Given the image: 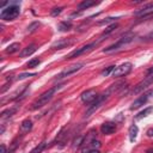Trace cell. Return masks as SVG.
<instances>
[{
	"mask_svg": "<svg viewBox=\"0 0 153 153\" xmlns=\"http://www.w3.org/2000/svg\"><path fill=\"white\" fill-rule=\"evenodd\" d=\"M57 29H59V31H61V32L68 31V30L72 29V23H71V22H61V23L59 24Z\"/></svg>",
	"mask_w": 153,
	"mask_h": 153,
	"instance_id": "20",
	"label": "cell"
},
{
	"mask_svg": "<svg viewBox=\"0 0 153 153\" xmlns=\"http://www.w3.org/2000/svg\"><path fill=\"white\" fill-rule=\"evenodd\" d=\"M131 68H133V65H131L130 62H124V63L117 66V67L114 69V72L111 73V75H112L114 78L124 76V75H127V74L131 71Z\"/></svg>",
	"mask_w": 153,
	"mask_h": 153,
	"instance_id": "6",
	"label": "cell"
},
{
	"mask_svg": "<svg viewBox=\"0 0 153 153\" xmlns=\"http://www.w3.org/2000/svg\"><path fill=\"white\" fill-rule=\"evenodd\" d=\"M97 2L94 1V0H84V1H81L79 5H78V8L80 10V11H82V10H86V8H88V7H92V6H94Z\"/></svg>",
	"mask_w": 153,
	"mask_h": 153,
	"instance_id": "15",
	"label": "cell"
},
{
	"mask_svg": "<svg viewBox=\"0 0 153 153\" xmlns=\"http://www.w3.org/2000/svg\"><path fill=\"white\" fill-rule=\"evenodd\" d=\"M134 36H135V35H133V33L126 35V36H123L122 38H120L116 43H114V44L109 45L108 48L103 49V51H104V53H112V51H116V50L121 49L123 45H126V44H128L129 42H131V41L134 39Z\"/></svg>",
	"mask_w": 153,
	"mask_h": 153,
	"instance_id": "2",
	"label": "cell"
},
{
	"mask_svg": "<svg viewBox=\"0 0 153 153\" xmlns=\"http://www.w3.org/2000/svg\"><path fill=\"white\" fill-rule=\"evenodd\" d=\"M149 97H152L151 91H148V92L143 93L142 96H140L137 99H135V100L133 102V104H131V106H130V110H135V109H139L140 106H142V105L148 100Z\"/></svg>",
	"mask_w": 153,
	"mask_h": 153,
	"instance_id": "9",
	"label": "cell"
},
{
	"mask_svg": "<svg viewBox=\"0 0 153 153\" xmlns=\"http://www.w3.org/2000/svg\"><path fill=\"white\" fill-rule=\"evenodd\" d=\"M19 6L17 5H10L8 7L4 8L0 13V18L4 19V20H13L16 19L18 16H19Z\"/></svg>",
	"mask_w": 153,
	"mask_h": 153,
	"instance_id": "3",
	"label": "cell"
},
{
	"mask_svg": "<svg viewBox=\"0 0 153 153\" xmlns=\"http://www.w3.org/2000/svg\"><path fill=\"white\" fill-rule=\"evenodd\" d=\"M0 153H6V146L4 143L0 146Z\"/></svg>",
	"mask_w": 153,
	"mask_h": 153,
	"instance_id": "33",
	"label": "cell"
},
{
	"mask_svg": "<svg viewBox=\"0 0 153 153\" xmlns=\"http://www.w3.org/2000/svg\"><path fill=\"white\" fill-rule=\"evenodd\" d=\"M100 146H102L100 141L94 139L93 141H91V143L88 145V147H87V148H91V149H99V147H100ZM87 148H86V149H85L82 153H86V152H87Z\"/></svg>",
	"mask_w": 153,
	"mask_h": 153,
	"instance_id": "23",
	"label": "cell"
},
{
	"mask_svg": "<svg viewBox=\"0 0 153 153\" xmlns=\"http://www.w3.org/2000/svg\"><path fill=\"white\" fill-rule=\"evenodd\" d=\"M87 153H100V152H99V149H91Z\"/></svg>",
	"mask_w": 153,
	"mask_h": 153,
	"instance_id": "36",
	"label": "cell"
},
{
	"mask_svg": "<svg viewBox=\"0 0 153 153\" xmlns=\"http://www.w3.org/2000/svg\"><path fill=\"white\" fill-rule=\"evenodd\" d=\"M38 25H39V23L38 22H35V23H32L29 27H27V32H32V31H35L36 29L35 27H38Z\"/></svg>",
	"mask_w": 153,
	"mask_h": 153,
	"instance_id": "31",
	"label": "cell"
},
{
	"mask_svg": "<svg viewBox=\"0 0 153 153\" xmlns=\"http://www.w3.org/2000/svg\"><path fill=\"white\" fill-rule=\"evenodd\" d=\"M31 128H32V122H31L30 120H24V121L22 122V124H20V130H22L23 133L29 131Z\"/></svg>",
	"mask_w": 153,
	"mask_h": 153,
	"instance_id": "19",
	"label": "cell"
},
{
	"mask_svg": "<svg viewBox=\"0 0 153 153\" xmlns=\"http://www.w3.org/2000/svg\"><path fill=\"white\" fill-rule=\"evenodd\" d=\"M84 67V63H75V65H72V66H68L67 68H65L59 75H57V79H62V78H66V76H69L74 73H76L78 71H80L81 68Z\"/></svg>",
	"mask_w": 153,
	"mask_h": 153,
	"instance_id": "7",
	"label": "cell"
},
{
	"mask_svg": "<svg viewBox=\"0 0 153 153\" xmlns=\"http://www.w3.org/2000/svg\"><path fill=\"white\" fill-rule=\"evenodd\" d=\"M100 41H102V39H99V41H97V42H92V43H90V44H86V45H82V47L75 49V50L72 51L69 55H67L66 59H73V57H76V56H80V55H82V54H85V53L91 51Z\"/></svg>",
	"mask_w": 153,
	"mask_h": 153,
	"instance_id": "4",
	"label": "cell"
},
{
	"mask_svg": "<svg viewBox=\"0 0 153 153\" xmlns=\"http://www.w3.org/2000/svg\"><path fill=\"white\" fill-rule=\"evenodd\" d=\"M44 148H45V142L43 141V142L38 143V145H37V146H36V147H35V148H33V149H32L30 153H41V152H42Z\"/></svg>",
	"mask_w": 153,
	"mask_h": 153,
	"instance_id": "24",
	"label": "cell"
},
{
	"mask_svg": "<svg viewBox=\"0 0 153 153\" xmlns=\"http://www.w3.org/2000/svg\"><path fill=\"white\" fill-rule=\"evenodd\" d=\"M116 19H118V17H109V18H106V19H104V20H100V22H98V25H104V24H108V23H110V22H115Z\"/></svg>",
	"mask_w": 153,
	"mask_h": 153,
	"instance_id": "28",
	"label": "cell"
},
{
	"mask_svg": "<svg viewBox=\"0 0 153 153\" xmlns=\"http://www.w3.org/2000/svg\"><path fill=\"white\" fill-rule=\"evenodd\" d=\"M84 142V136H81V135H79V136H76L75 137V140L73 141V147L74 148H78V147H80L81 146V143Z\"/></svg>",
	"mask_w": 153,
	"mask_h": 153,
	"instance_id": "26",
	"label": "cell"
},
{
	"mask_svg": "<svg viewBox=\"0 0 153 153\" xmlns=\"http://www.w3.org/2000/svg\"><path fill=\"white\" fill-rule=\"evenodd\" d=\"M108 97H109V93H108V92H106V93H103L102 96H98V98H97V99H96V100H94V102L88 106V109H87V111H86V114H85V115H86V117L91 116L96 110H98V109L103 105V103L108 99Z\"/></svg>",
	"mask_w": 153,
	"mask_h": 153,
	"instance_id": "5",
	"label": "cell"
},
{
	"mask_svg": "<svg viewBox=\"0 0 153 153\" xmlns=\"http://www.w3.org/2000/svg\"><path fill=\"white\" fill-rule=\"evenodd\" d=\"M7 4H10L8 1H2V2H0V7H4V6H6Z\"/></svg>",
	"mask_w": 153,
	"mask_h": 153,
	"instance_id": "35",
	"label": "cell"
},
{
	"mask_svg": "<svg viewBox=\"0 0 153 153\" xmlns=\"http://www.w3.org/2000/svg\"><path fill=\"white\" fill-rule=\"evenodd\" d=\"M36 49H37L36 44H31V45H27L26 48H24V49L22 50V53H20V57H26V56H30V55H32V54L36 51Z\"/></svg>",
	"mask_w": 153,
	"mask_h": 153,
	"instance_id": "14",
	"label": "cell"
},
{
	"mask_svg": "<svg viewBox=\"0 0 153 153\" xmlns=\"http://www.w3.org/2000/svg\"><path fill=\"white\" fill-rule=\"evenodd\" d=\"M97 98H98V96L94 90H87L81 93V100L86 104H92Z\"/></svg>",
	"mask_w": 153,
	"mask_h": 153,
	"instance_id": "10",
	"label": "cell"
},
{
	"mask_svg": "<svg viewBox=\"0 0 153 153\" xmlns=\"http://www.w3.org/2000/svg\"><path fill=\"white\" fill-rule=\"evenodd\" d=\"M115 68H116V66H114V65H112V66L106 67L104 71H102V73H100V74H102V76H108L109 74H111V73L114 72V69H115Z\"/></svg>",
	"mask_w": 153,
	"mask_h": 153,
	"instance_id": "25",
	"label": "cell"
},
{
	"mask_svg": "<svg viewBox=\"0 0 153 153\" xmlns=\"http://www.w3.org/2000/svg\"><path fill=\"white\" fill-rule=\"evenodd\" d=\"M19 48H20L19 43H12V44H10V45L5 49V53H6V54H13V53L18 51Z\"/></svg>",
	"mask_w": 153,
	"mask_h": 153,
	"instance_id": "22",
	"label": "cell"
},
{
	"mask_svg": "<svg viewBox=\"0 0 153 153\" xmlns=\"http://www.w3.org/2000/svg\"><path fill=\"white\" fill-rule=\"evenodd\" d=\"M153 111V108L152 106H148V108H146V109H143L142 111H140L136 116H135V120L136 121H139V120H141V118H143V117H146V116H148L151 112Z\"/></svg>",
	"mask_w": 153,
	"mask_h": 153,
	"instance_id": "16",
	"label": "cell"
},
{
	"mask_svg": "<svg viewBox=\"0 0 153 153\" xmlns=\"http://www.w3.org/2000/svg\"><path fill=\"white\" fill-rule=\"evenodd\" d=\"M59 90V86H55V87H53V88H49L48 91H45L43 94H41L32 104H31V110H36V109H39V108H42V106H44V105H47L48 104V102L53 98V96L55 94V92Z\"/></svg>",
	"mask_w": 153,
	"mask_h": 153,
	"instance_id": "1",
	"label": "cell"
},
{
	"mask_svg": "<svg viewBox=\"0 0 153 153\" xmlns=\"http://www.w3.org/2000/svg\"><path fill=\"white\" fill-rule=\"evenodd\" d=\"M117 27H118V24H117V23H112L111 25H109V26H108V27H106V29L103 31V33H102V38H99V39H102V41H103V39H104V38H103L104 36H106V35H109L110 32L115 31Z\"/></svg>",
	"mask_w": 153,
	"mask_h": 153,
	"instance_id": "18",
	"label": "cell"
},
{
	"mask_svg": "<svg viewBox=\"0 0 153 153\" xmlns=\"http://www.w3.org/2000/svg\"><path fill=\"white\" fill-rule=\"evenodd\" d=\"M146 134H147V136H149V137H151V136H153V128H149V129L147 130V133H146Z\"/></svg>",
	"mask_w": 153,
	"mask_h": 153,
	"instance_id": "34",
	"label": "cell"
},
{
	"mask_svg": "<svg viewBox=\"0 0 153 153\" xmlns=\"http://www.w3.org/2000/svg\"><path fill=\"white\" fill-rule=\"evenodd\" d=\"M33 75H36L35 73H22V74H19L18 76H17V80H23V79H25V78H30V76H33Z\"/></svg>",
	"mask_w": 153,
	"mask_h": 153,
	"instance_id": "29",
	"label": "cell"
},
{
	"mask_svg": "<svg viewBox=\"0 0 153 153\" xmlns=\"http://www.w3.org/2000/svg\"><path fill=\"white\" fill-rule=\"evenodd\" d=\"M137 131H139V128H137V126H135V124H133V126L129 128V140H130L131 142L135 141V139H136V136H137Z\"/></svg>",
	"mask_w": 153,
	"mask_h": 153,
	"instance_id": "17",
	"label": "cell"
},
{
	"mask_svg": "<svg viewBox=\"0 0 153 153\" xmlns=\"http://www.w3.org/2000/svg\"><path fill=\"white\" fill-rule=\"evenodd\" d=\"M147 153H153V149H147Z\"/></svg>",
	"mask_w": 153,
	"mask_h": 153,
	"instance_id": "37",
	"label": "cell"
},
{
	"mask_svg": "<svg viewBox=\"0 0 153 153\" xmlns=\"http://www.w3.org/2000/svg\"><path fill=\"white\" fill-rule=\"evenodd\" d=\"M152 13H153V2L147 4V5H145L143 7H141L140 10H137V11L134 12V14H135L136 17H139V18L145 17V16H149V14H152Z\"/></svg>",
	"mask_w": 153,
	"mask_h": 153,
	"instance_id": "11",
	"label": "cell"
},
{
	"mask_svg": "<svg viewBox=\"0 0 153 153\" xmlns=\"http://www.w3.org/2000/svg\"><path fill=\"white\" fill-rule=\"evenodd\" d=\"M17 110H18V106H14V108H11V109H7V110L2 111L1 112V118H7V117L13 116Z\"/></svg>",
	"mask_w": 153,
	"mask_h": 153,
	"instance_id": "21",
	"label": "cell"
},
{
	"mask_svg": "<svg viewBox=\"0 0 153 153\" xmlns=\"http://www.w3.org/2000/svg\"><path fill=\"white\" fill-rule=\"evenodd\" d=\"M39 63H41V60H39V59H32V60H30V61L27 62V67H29V68H35V67H37Z\"/></svg>",
	"mask_w": 153,
	"mask_h": 153,
	"instance_id": "27",
	"label": "cell"
},
{
	"mask_svg": "<svg viewBox=\"0 0 153 153\" xmlns=\"http://www.w3.org/2000/svg\"><path fill=\"white\" fill-rule=\"evenodd\" d=\"M71 43H72V41H71V39L65 38V39H60V41H57V42L53 43L51 48H53V49H63V48H66L67 45H69Z\"/></svg>",
	"mask_w": 153,
	"mask_h": 153,
	"instance_id": "13",
	"label": "cell"
},
{
	"mask_svg": "<svg viewBox=\"0 0 153 153\" xmlns=\"http://www.w3.org/2000/svg\"><path fill=\"white\" fill-rule=\"evenodd\" d=\"M100 131L104 135H111L116 131V124L112 122H105L100 126Z\"/></svg>",
	"mask_w": 153,
	"mask_h": 153,
	"instance_id": "12",
	"label": "cell"
},
{
	"mask_svg": "<svg viewBox=\"0 0 153 153\" xmlns=\"http://www.w3.org/2000/svg\"><path fill=\"white\" fill-rule=\"evenodd\" d=\"M152 82H153V75H147L145 80L140 81V82L133 88V94H137V93H140V92L143 91L147 86H149Z\"/></svg>",
	"mask_w": 153,
	"mask_h": 153,
	"instance_id": "8",
	"label": "cell"
},
{
	"mask_svg": "<svg viewBox=\"0 0 153 153\" xmlns=\"http://www.w3.org/2000/svg\"><path fill=\"white\" fill-rule=\"evenodd\" d=\"M62 7H55V8H53V11H51V16L53 17H56L57 14H60L61 12H62Z\"/></svg>",
	"mask_w": 153,
	"mask_h": 153,
	"instance_id": "30",
	"label": "cell"
},
{
	"mask_svg": "<svg viewBox=\"0 0 153 153\" xmlns=\"http://www.w3.org/2000/svg\"><path fill=\"white\" fill-rule=\"evenodd\" d=\"M149 39H153V32L148 33V35L145 37V41H149Z\"/></svg>",
	"mask_w": 153,
	"mask_h": 153,
	"instance_id": "32",
	"label": "cell"
}]
</instances>
